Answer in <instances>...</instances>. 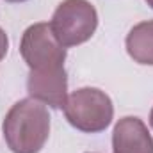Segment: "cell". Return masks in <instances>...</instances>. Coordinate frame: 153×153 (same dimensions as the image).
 I'll return each instance as SVG.
<instances>
[{"label":"cell","instance_id":"cell-2","mask_svg":"<svg viewBox=\"0 0 153 153\" xmlns=\"http://www.w3.org/2000/svg\"><path fill=\"white\" fill-rule=\"evenodd\" d=\"M62 109L70 125L85 134L105 130L114 116L112 100L96 87H80L73 91Z\"/></svg>","mask_w":153,"mask_h":153},{"label":"cell","instance_id":"cell-1","mask_svg":"<svg viewBox=\"0 0 153 153\" xmlns=\"http://www.w3.org/2000/svg\"><path fill=\"white\" fill-rule=\"evenodd\" d=\"M2 130L13 153H39L50 135V114L41 102L25 98L9 109Z\"/></svg>","mask_w":153,"mask_h":153},{"label":"cell","instance_id":"cell-9","mask_svg":"<svg viewBox=\"0 0 153 153\" xmlns=\"http://www.w3.org/2000/svg\"><path fill=\"white\" fill-rule=\"evenodd\" d=\"M7 2H11V4H18V2H27V0H7Z\"/></svg>","mask_w":153,"mask_h":153},{"label":"cell","instance_id":"cell-5","mask_svg":"<svg viewBox=\"0 0 153 153\" xmlns=\"http://www.w3.org/2000/svg\"><path fill=\"white\" fill-rule=\"evenodd\" d=\"M29 94L45 105L61 109L68 98V76L64 66L48 70H30L27 80Z\"/></svg>","mask_w":153,"mask_h":153},{"label":"cell","instance_id":"cell-10","mask_svg":"<svg viewBox=\"0 0 153 153\" xmlns=\"http://www.w3.org/2000/svg\"><path fill=\"white\" fill-rule=\"evenodd\" d=\"M150 125H152V128H153V109H152V114H150Z\"/></svg>","mask_w":153,"mask_h":153},{"label":"cell","instance_id":"cell-7","mask_svg":"<svg viewBox=\"0 0 153 153\" xmlns=\"http://www.w3.org/2000/svg\"><path fill=\"white\" fill-rule=\"evenodd\" d=\"M126 52L139 62L153 66V20L134 25L126 36Z\"/></svg>","mask_w":153,"mask_h":153},{"label":"cell","instance_id":"cell-11","mask_svg":"<svg viewBox=\"0 0 153 153\" xmlns=\"http://www.w3.org/2000/svg\"><path fill=\"white\" fill-rule=\"evenodd\" d=\"M146 2H148V5H150V7L153 9V0H146Z\"/></svg>","mask_w":153,"mask_h":153},{"label":"cell","instance_id":"cell-8","mask_svg":"<svg viewBox=\"0 0 153 153\" xmlns=\"http://www.w3.org/2000/svg\"><path fill=\"white\" fill-rule=\"evenodd\" d=\"M7 48H9V39H7V34L4 32V29L0 27V61L5 57Z\"/></svg>","mask_w":153,"mask_h":153},{"label":"cell","instance_id":"cell-4","mask_svg":"<svg viewBox=\"0 0 153 153\" xmlns=\"http://www.w3.org/2000/svg\"><path fill=\"white\" fill-rule=\"evenodd\" d=\"M20 53L30 70H48L64 66L66 50L52 32L50 23L30 25L20 43Z\"/></svg>","mask_w":153,"mask_h":153},{"label":"cell","instance_id":"cell-6","mask_svg":"<svg viewBox=\"0 0 153 153\" xmlns=\"http://www.w3.org/2000/svg\"><path fill=\"white\" fill-rule=\"evenodd\" d=\"M112 150L114 153H153V137L139 117L126 116L114 126Z\"/></svg>","mask_w":153,"mask_h":153},{"label":"cell","instance_id":"cell-3","mask_svg":"<svg viewBox=\"0 0 153 153\" xmlns=\"http://www.w3.org/2000/svg\"><path fill=\"white\" fill-rule=\"evenodd\" d=\"M57 41L66 46H76L93 38L98 27V13L87 0H62L50 22Z\"/></svg>","mask_w":153,"mask_h":153}]
</instances>
